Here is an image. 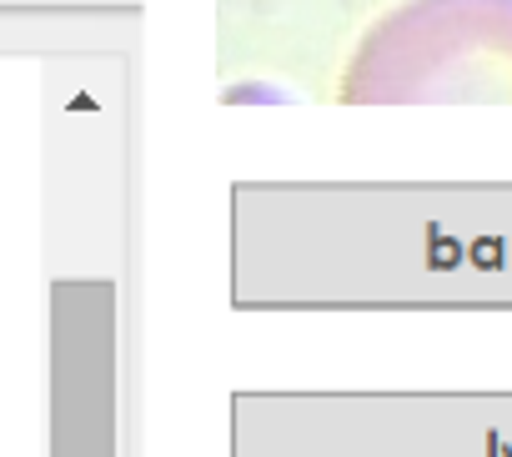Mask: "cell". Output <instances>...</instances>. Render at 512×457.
I'll use <instances>...</instances> for the list:
<instances>
[{
  "instance_id": "cell-1",
  "label": "cell",
  "mask_w": 512,
  "mask_h": 457,
  "mask_svg": "<svg viewBox=\"0 0 512 457\" xmlns=\"http://www.w3.org/2000/svg\"><path fill=\"white\" fill-rule=\"evenodd\" d=\"M352 106L512 101V0H397L352 46Z\"/></svg>"
}]
</instances>
